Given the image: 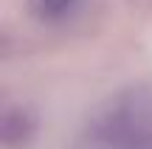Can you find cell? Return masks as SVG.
<instances>
[{
    "label": "cell",
    "mask_w": 152,
    "mask_h": 149,
    "mask_svg": "<svg viewBox=\"0 0 152 149\" xmlns=\"http://www.w3.org/2000/svg\"><path fill=\"white\" fill-rule=\"evenodd\" d=\"M73 149H152V87L110 96L93 110Z\"/></svg>",
    "instance_id": "obj_1"
},
{
    "label": "cell",
    "mask_w": 152,
    "mask_h": 149,
    "mask_svg": "<svg viewBox=\"0 0 152 149\" xmlns=\"http://www.w3.org/2000/svg\"><path fill=\"white\" fill-rule=\"evenodd\" d=\"M85 6V0H28L34 20H39L42 25H62L71 23L79 9Z\"/></svg>",
    "instance_id": "obj_2"
},
{
    "label": "cell",
    "mask_w": 152,
    "mask_h": 149,
    "mask_svg": "<svg viewBox=\"0 0 152 149\" xmlns=\"http://www.w3.org/2000/svg\"><path fill=\"white\" fill-rule=\"evenodd\" d=\"M28 132V118L23 113H9L6 116V127H3V138H6V146H17V144H26Z\"/></svg>",
    "instance_id": "obj_3"
}]
</instances>
